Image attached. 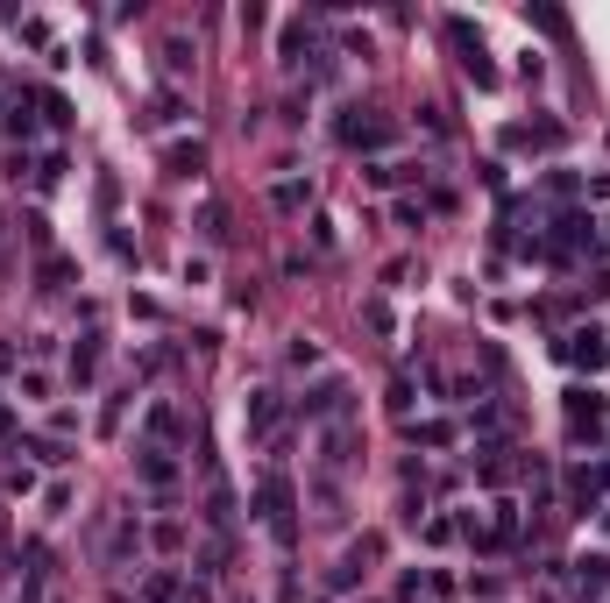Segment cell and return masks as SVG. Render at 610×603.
I'll return each instance as SVG.
<instances>
[{
  "mask_svg": "<svg viewBox=\"0 0 610 603\" xmlns=\"http://www.w3.org/2000/svg\"><path fill=\"white\" fill-rule=\"evenodd\" d=\"M256 504H263V525H270V540H277V547H291V540H298V518H291V483H284L277 469H270V476L256 483Z\"/></svg>",
  "mask_w": 610,
  "mask_h": 603,
  "instance_id": "obj_1",
  "label": "cell"
},
{
  "mask_svg": "<svg viewBox=\"0 0 610 603\" xmlns=\"http://www.w3.org/2000/svg\"><path fill=\"white\" fill-rule=\"evenodd\" d=\"M447 36H454V43H462V64H469V79H476V86L490 93V86H497V64H490V50H483V36H476L469 22H447Z\"/></svg>",
  "mask_w": 610,
  "mask_h": 603,
  "instance_id": "obj_2",
  "label": "cell"
},
{
  "mask_svg": "<svg viewBox=\"0 0 610 603\" xmlns=\"http://www.w3.org/2000/svg\"><path fill=\"white\" fill-rule=\"evenodd\" d=\"M298 412H305V419H348V384H341V376H327L320 391L298 398Z\"/></svg>",
  "mask_w": 610,
  "mask_h": 603,
  "instance_id": "obj_3",
  "label": "cell"
},
{
  "mask_svg": "<svg viewBox=\"0 0 610 603\" xmlns=\"http://www.w3.org/2000/svg\"><path fill=\"white\" fill-rule=\"evenodd\" d=\"M575 589H582V603L610 596V554H582L575 561Z\"/></svg>",
  "mask_w": 610,
  "mask_h": 603,
  "instance_id": "obj_4",
  "label": "cell"
},
{
  "mask_svg": "<svg viewBox=\"0 0 610 603\" xmlns=\"http://www.w3.org/2000/svg\"><path fill=\"white\" fill-rule=\"evenodd\" d=\"M135 476H142L149 490H171V483H178V462H171V447H142V462H135Z\"/></svg>",
  "mask_w": 610,
  "mask_h": 603,
  "instance_id": "obj_5",
  "label": "cell"
},
{
  "mask_svg": "<svg viewBox=\"0 0 610 603\" xmlns=\"http://www.w3.org/2000/svg\"><path fill=\"white\" fill-rule=\"evenodd\" d=\"M277 412H284V405H277V391H249V405H242V419H249V433H256V440H270V433H277Z\"/></svg>",
  "mask_w": 610,
  "mask_h": 603,
  "instance_id": "obj_6",
  "label": "cell"
},
{
  "mask_svg": "<svg viewBox=\"0 0 610 603\" xmlns=\"http://www.w3.org/2000/svg\"><path fill=\"white\" fill-rule=\"evenodd\" d=\"M568 355H575L582 369H603V362H610V341H603L596 327H582V334H568Z\"/></svg>",
  "mask_w": 610,
  "mask_h": 603,
  "instance_id": "obj_7",
  "label": "cell"
},
{
  "mask_svg": "<svg viewBox=\"0 0 610 603\" xmlns=\"http://www.w3.org/2000/svg\"><path fill=\"white\" fill-rule=\"evenodd\" d=\"M568 426H575V433H596V426H603V398H596V391H568Z\"/></svg>",
  "mask_w": 610,
  "mask_h": 603,
  "instance_id": "obj_8",
  "label": "cell"
},
{
  "mask_svg": "<svg viewBox=\"0 0 610 603\" xmlns=\"http://www.w3.org/2000/svg\"><path fill=\"white\" fill-rule=\"evenodd\" d=\"M603 490H610V469H603V462H589V469H575V483H568V497H575L582 511H589V504H596Z\"/></svg>",
  "mask_w": 610,
  "mask_h": 603,
  "instance_id": "obj_9",
  "label": "cell"
},
{
  "mask_svg": "<svg viewBox=\"0 0 610 603\" xmlns=\"http://www.w3.org/2000/svg\"><path fill=\"white\" fill-rule=\"evenodd\" d=\"M100 376V334H79V348H71V384H93Z\"/></svg>",
  "mask_w": 610,
  "mask_h": 603,
  "instance_id": "obj_10",
  "label": "cell"
},
{
  "mask_svg": "<svg viewBox=\"0 0 610 603\" xmlns=\"http://www.w3.org/2000/svg\"><path fill=\"white\" fill-rule=\"evenodd\" d=\"M320 447H327V469H341V462H348V455H355V419H334V426H327V440H320Z\"/></svg>",
  "mask_w": 610,
  "mask_h": 603,
  "instance_id": "obj_11",
  "label": "cell"
},
{
  "mask_svg": "<svg viewBox=\"0 0 610 603\" xmlns=\"http://www.w3.org/2000/svg\"><path fill=\"white\" fill-rule=\"evenodd\" d=\"M185 433V419H178V405H149V440H157V447H171Z\"/></svg>",
  "mask_w": 610,
  "mask_h": 603,
  "instance_id": "obj_12",
  "label": "cell"
},
{
  "mask_svg": "<svg viewBox=\"0 0 610 603\" xmlns=\"http://www.w3.org/2000/svg\"><path fill=\"white\" fill-rule=\"evenodd\" d=\"M305 199H313V185H305V178H277V185H270V206H277V213H298Z\"/></svg>",
  "mask_w": 610,
  "mask_h": 603,
  "instance_id": "obj_13",
  "label": "cell"
},
{
  "mask_svg": "<svg viewBox=\"0 0 610 603\" xmlns=\"http://www.w3.org/2000/svg\"><path fill=\"white\" fill-rule=\"evenodd\" d=\"M398 178H419V164H362V185H376V192H391Z\"/></svg>",
  "mask_w": 610,
  "mask_h": 603,
  "instance_id": "obj_14",
  "label": "cell"
},
{
  "mask_svg": "<svg viewBox=\"0 0 610 603\" xmlns=\"http://www.w3.org/2000/svg\"><path fill=\"white\" fill-rule=\"evenodd\" d=\"M0 128L29 142V128H36V121H29V93H15V100H8V114H0Z\"/></svg>",
  "mask_w": 610,
  "mask_h": 603,
  "instance_id": "obj_15",
  "label": "cell"
},
{
  "mask_svg": "<svg viewBox=\"0 0 610 603\" xmlns=\"http://www.w3.org/2000/svg\"><path fill=\"white\" fill-rule=\"evenodd\" d=\"M199 164H206V149H199V142H171V171H178V178H192Z\"/></svg>",
  "mask_w": 610,
  "mask_h": 603,
  "instance_id": "obj_16",
  "label": "cell"
},
{
  "mask_svg": "<svg viewBox=\"0 0 610 603\" xmlns=\"http://www.w3.org/2000/svg\"><path fill=\"white\" fill-rule=\"evenodd\" d=\"M305 36H313V29H305V22H284V36H277V57H284V64H298Z\"/></svg>",
  "mask_w": 610,
  "mask_h": 603,
  "instance_id": "obj_17",
  "label": "cell"
},
{
  "mask_svg": "<svg viewBox=\"0 0 610 603\" xmlns=\"http://www.w3.org/2000/svg\"><path fill=\"white\" fill-rule=\"evenodd\" d=\"M171 596H178V575H171V568L142 582V603H171Z\"/></svg>",
  "mask_w": 610,
  "mask_h": 603,
  "instance_id": "obj_18",
  "label": "cell"
},
{
  "mask_svg": "<svg viewBox=\"0 0 610 603\" xmlns=\"http://www.w3.org/2000/svg\"><path fill=\"white\" fill-rule=\"evenodd\" d=\"M454 533H462V518H426V547H447Z\"/></svg>",
  "mask_w": 610,
  "mask_h": 603,
  "instance_id": "obj_19",
  "label": "cell"
},
{
  "mask_svg": "<svg viewBox=\"0 0 610 603\" xmlns=\"http://www.w3.org/2000/svg\"><path fill=\"white\" fill-rule=\"evenodd\" d=\"M313 362H320V341L298 334V341H291V369H313Z\"/></svg>",
  "mask_w": 610,
  "mask_h": 603,
  "instance_id": "obj_20",
  "label": "cell"
},
{
  "mask_svg": "<svg viewBox=\"0 0 610 603\" xmlns=\"http://www.w3.org/2000/svg\"><path fill=\"white\" fill-rule=\"evenodd\" d=\"M22 398H50V376L43 369H22Z\"/></svg>",
  "mask_w": 610,
  "mask_h": 603,
  "instance_id": "obj_21",
  "label": "cell"
},
{
  "mask_svg": "<svg viewBox=\"0 0 610 603\" xmlns=\"http://www.w3.org/2000/svg\"><path fill=\"white\" fill-rule=\"evenodd\" d=\"M8 426H15V412H8V405H0V440H8Z\"/></svg>",
  "mask_w": 610,
  "mask_h": 603,
  "instance_id": "obj_22",
  "label": "cell"
},
{
  "mask_svg": "<svg viewBox=\"0 0 610 603\" xmlns=\"http://www.w3.org/2000/svg\"><path fill=\"white\" fill-rule=\"evenodd\" d=\"M0 235H8V220H0Z\"/></svg>",
  "mask_w": 610,
  "mask_h": 603,
  "instance_id": "obj_23",
  "label": "cell"
}]
</instances>
